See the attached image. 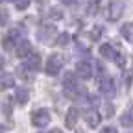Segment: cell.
Listing matches in <instances>:
<instances>
[{
  "label": "cell",
  "mask_w": 133,
  "mask_h": 133,
  "mask_svg": "<svg viewBox=\"0 0 133 133\" xmlns=\"http://www.w3.org/2000/svg\"><path fill=\"white\" fill-rule=\"evenodd\" d=\"M100 31H102V28H100V26H94V28L91 30V33H89V37H91L92 41H98V39H100V35H102Z\"/></svg>",
  "instance_id": "ffe728a7"
},
{
  "label": "cell",
  "mask_w": 133,
  "mask_h": 133,
  "mask_svg": "<svg viewBox=\"0 0 133 133\" xmlns=\"http://www.w3.org/2000/svg\"><path fill=\"white\" fill-rule=\"evenodd\" d=\"M120 122H122V126H133V113L131 111H126V113H122V116H120Z\"/></svg>",
  "instance_id": "ac0fdd59"
},
{
  "label": "cell",
  "mask_w": 133,
  "mask_h": 133,
  "mask_svg": "<svg viewBox=\"0 0 133 133\" xmlns=\"http://www.w3.org/2000/svg\"><path fill=\"white\" fill-rule=\"evenodd\" d=\"M63 87H65V94L69 98H78L79 96V89H78V79L72 72H65L63 76Z\"/></svg>",
  "instance_id": "6da1fadb"
},
{
  "label": "cell",
  "mask_w": 133,
  "mask_h": 133,
  "mask_svg": "<svg viewBox=\"0 0 133 133\" xmlns=\"http://www.w3.org/2000/svg\"><path fill=\"white\" fill-rule=\"evenodd\" d=\"M120 31H122V37H124L126 41L133 43V22H126Z\"/></svg>",
  "instance_id": "2e32d148"
},
{
  "label": "cell",
  "mask_w": 133,
  "mask_h": 133,
  "mask_svg": "<svg viewBox=\"0 0 133 133\" xmlns=\"http://www.w3.org/2000/svg\"><path fill=\"white\" fill-rule=\"evenodd\" d=\"M76 74L81 79H89L92 76V65L89 61H78L76 63Z\"/></svg>",
  "instance_id": "52a82bcc"
},
{
  "label": "cell",
  "mask_w": 133,
  "mask_h": 133,
  "mask_svg": "<svg viewBox=\"0 0 133 133\" xmlns=\"http://www.w3.org/2000/svg\"><path fill=\"white\" fill-rule=\"evenodd\" d=\"M100 4H102V0H89V4H87V13H89V15H96L98 9H100Z\"/></svg>",
  "instance_id": "e0dca14e"
},
{
  "label": "cell",
  "mask_w": 133,
  "mask_h": 133,
  "mask_svg": "<svg viewBox=\"0 0 133 133\" xmlns=\"http://www.w3.org/2000/svg\"><path fill=\"white\" fill-rule=\"evenodd\" d=\"M28 98H30V92H28L26 89H17V92H15V102L19 104V105H24V104L28 102Z\"/></svg>",
  "instance_id": "9a60e30c"
},
{
  "label": "cell",
  "mask_w": 133,
  "mask_h": 133,
  "mask_svg": "<svg viewBox=\"0 0 133 133\" xmlns=\"http://www.w3.org/2000/svg\"><path fill=\"white\" fill-rule=\"evenodd\" d=\"M100 92L107 98H113L116 94V89H115V79L111 76H104L102 81H100Z\"/></svg>",
  "instance_id": "5b68a950"
},
{
  "label": "cell",
  "mask_w": 133,
  "mask_h": 133,
  "mask_svg": "<svg viewBox=\"0 0 133 133\" xmlns=\"http://www.w3.org/2000/svg\"><path fill=\"white\" fill-rule=\"evenodd\" d=\"M19 37H21V30H19V28L9 30L6 35L2 37V46H4V50H11V48H15V44L19 43Z\"/></svg>",
  "instance_id": "277c9868"
},
{
  "label": "cell",
  "mask_w": 133,
  "mask_h": 133,
  "mask_svg": "<svg viewBox=\"0 0 133 133\" xmlns=\"http://www.w3.org/2000/svg\"><path fill=\"white\" fill-rule=\"evenodd\" d=\"M30 2H31V0H15V6H17V9L24 11V9L30 6Z\"/></svg>",
  "instance_id": "44dd1931"
},
{
  "label": "cell",
  "mask_w": 133,
  "mask_h": 133,
  "mask_svg": "<svg viewBox=\"0 0 133 133\" xmlns=\"http://www.w3.org/2000/svg\"><path fill=\"white\" fill-rule=\"evenodd\" d=\"M100 56L105 57V59H115L116 57V50L111 44H102L100 46Z\"/></svg>",
  "instance_id": "5bb4252c"
},
{
  "label": "cell",
  "mask_w": 133,
  "mask_h": 133,
  "mask_svg": "<svg viewBox=\"0 0 133 133\" xmlns=\"http://www.w3.org/2000/svg\"><path fill=\"white\" fill-rule=\"evenodd\" d=\"M2 66H4V57L0 56V69H2Z\"/></svg>",
  "instance_id": "4316f807"
},
{
  "label": "cell",
  "mask_w": 133,
  "mask_h": 133,
  "mask_svg": "<svg viewBox=\"0 0 133 133\" xmlns=\"http://www.w3.org/2000/svg\"><path fill=\"white\" fill-rule=\"evenodd\" d=\"M61 2H63L65 6H69V4H72V0H61Z\"/></svg>",
  "instance_id": "484cf974"
},
{
  "label": "cell",
  "mask_w": 133,
  "mask_h": 133,
  "mask_svg": "<svg viewBox=\"0 0 133 133\" xmlns=\"http://www.w3.org/2000/svg\"><path fill=\"white\" fill-rule=\"evenodd\" d=\"M0 133H6V129H4L2 126H0Z\"/></svg>",
  "instance_id": "83f0119b"
},
{
  "label": "cell",
  "mask_w": 133,
  "mask_h": 133,
  "mask_svg": "<svg viewBox=\"0 0 133 133\" xmlns=\"http://www.w3.org/2000/svg\"><path fill=\"white\" fill-rule=\"evenodd\" d=\"M63 69V56L61 54H52L46 61V74L50 76H57Z\"/></svg>",
  "instance_id": "7a4b0ae2"
},
{
  "label": "cell",
  "mask_w": 133,
  "mask_h": 133,
  "mask_svg": "<svg viewBox=\"0 0 133 133\" xmlns=\"http://www.w3.org/2000/svg\"><path fill=\"white\" fill-rule=\"evenodd\" d=\"M24 69L26 70H31V72H37L39 69H41V56H37V54H30V59L24 63Z\"/></svg>",
  "instance_id": "9c48e42d"
},
{
  "label": "cell",
  "mask_w": 133,
  "mask_h": 133,
  "mask_svg": "<svg viewBox=\"0 0 133 133\" xmlns=\"http://www.w3.org/2000/svg\"><path fill=\"white\" fill-rule=\"evenodd\" d=\"M15 52H17V56L19 57H28L30 54H31V44L28 43V41H21V43H17L15 44Z\"/></svg>",
  "instance_id": "30bf717a"
},
{
  "label": "cell",
  "mask_w": 133,
  "mask_h": 133,
  "mask_svg": "<svg viewBox=\"0 0 133 133\" xmlns=\"http://www.w3.org/2000/svg\"><path fill=\"white\" fill-rule=\"evenodd\" d=\"M100 133H116V129H115L113 126H107V128H104V129L100 131Z\"/></svg>",
  "instance_id": "cb8c5ba5"
},
{
  "label": "cell",
  "mask_w": 133,
  "mask_h": 133,
  "mask_svg": "<svg viewBox=\"0 0 133 133\" xmlns=\"http://www.w3.org/2000/svg\"><path fill=\"white\" fill-rule=\"evenodd\" d=\"M69 41H70V35L63 31V33H59V35H57L56 44H57V46H66V44H69Z\"/></svg>",
  "instance_id": "d6986e66"
},
{
  "label": "cell",
  "mask_w": 133,
  "mask_h": 133,
  "mask_svg": "<svg viewBox=\"0 0 133 133\" xmlns=\"http://www.w3.org/2000/svg\"><path fill=\"white\" fill-rule=\"evenodd\" d=\"M83 118H85V122H87L89 128H98V124H100V113L96 109H87L85 115H83Z\"/></svg>",
  "instance_id": "ba28073f"
},
{
  "label": "cell",
  "mask_w": 133,
  "mask_h": 133,
  "mask_svg": "<svg viewBox=\"0 0 133 133\" xmlns=\"http://www.w3.org/2000/svg\"><path fill=\"white\" fill-rule=\"evenodd\" d=\"M104 115L107 116V118H111V116L115 115V107H113L111 104H107V105H105V113H104Z\"/></svg>",
  "instance_id": "7402d4cb"
},
{
  "label": "cell",
  "mask_w": 133,
  "mask_h": 133,
  "mask_svg": "<svg viewBox=\"0 0 133 133\" xmlns=\"http://www.w3.org/2000/svg\"><path fill=\"white\" fill-rule=\"evenodd\" d=\"M78 116H79V111H78V107H70L69 109V113H66V118H65V122H66V128H74L76 126V122H78Z\"/></svg>",
  "instance_id": "7c38bea8"
},
{
  "label": "cell",
  "mask_w": 133,
  "mask_h": 133,
  "mask_svg": "<svg viewBox=\"0 0 133 133\" xmlns=\"http://www.w3.org/2000/svg\"><path fill=\"white\" fill-rule=\"evenodd\" d=\"M15 85V78L11 74H0V91L11 89Z\"/></svg>",
  "instance_id": "4fadbf2b"
},
{
  "label": "cell",
  "mask_w": 133,
  "mask_h": 133,
  "mask_svg": "<svg viewBox=\"0 0 133 133\" xmlns=\"http://www.w3.org/2000/svg\"><path fill=\"white\" fill-rule=\"evenodd\" d=\"M54 33H56V28H54V26L44 24V26L39 30V39H41L43 43H46V41H50V39L54 37Z\"/></svg>",
  "instance_id": "8fae6325"
},
{
  "label": "cell",
  "mask_w": 133,
  "mask_h": 133,
  "mask_svg": "<svg viewBox=\"0 0 133 133\" xmlns=\"http://www.w3.org/2000/svg\"><path fill=\"white\" fill-rule=\"evenodd\" d=\"M48 133H63V131H61V129H57V128H54V129H50Z\"/></svg>",
  "instance_id": "d4e9b609"
},
{
  "label": "cell",
  "mask_w": 133,
  "mask_h": 133,
  "mask_svg": "<svg viewBox=\"0 0 133 133\" xmlns=\"http://www.w3.org/2000/svg\"><path fill=\"white\" fill-rule=\"evenodd\" d=\"M50 122V113L48 109H35L31 113V124L35 126V128H44L46 124Z\"/></svg>",
  "instance_id": "3957f363"
},
{
  "label": "cell",
  "mask_w": 133,
  "mask_h": 133,
  "mask_svg": "<svg viewBox=\"0 0 133 133\" xmlns=\"http://www.w3.org/2000/svg\"><path fill=\"white\" fill-rule=\"evenodd\" d=\"M9 21V15H8V11L4 9V11H0V24H6Z\"/></svg>",
  "instance_id": "603a6c76"
},
{
  "label": "cell",
  "mask_w": 133,
  "mask_h": 133,
  "mask_svg": "<svg viewBox=\"0 0 133 133\" xmlns=\"http://www.w3.org/2000/svg\"><path fill=\"white\" fill-rule=\"evenodd\" d=\"M124 13V2L122 0H111L107 15H109V21H118Z\"/></svg>",
  "instance_id": "8992f818"
}]
</instances>
